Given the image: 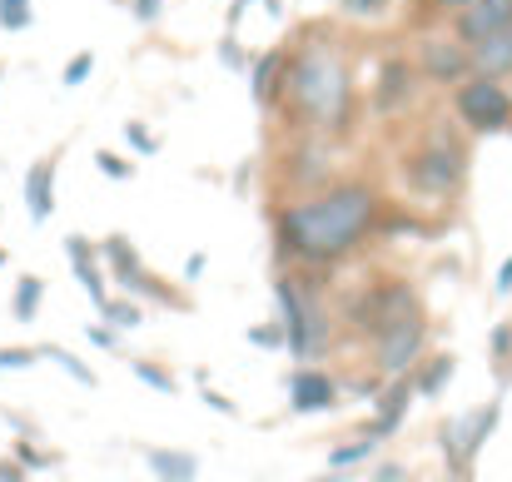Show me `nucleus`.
<instances>
[{
    "mask_svg": "<svg viewBox=\"0 0 512 482\" xmlns=\"http://www.w3.org/2000/svg\"><path fill=\"white\" fill-rule=\"evenodd\" d=\"M378 219V199L363 184H334L309 204H294L279 219V239L289 254L309 259V264H334L343 259Z\"/></svg>",
    "mask_w": 512,
    "mask_h": 482,
    "instance_id": "f257e3e1",
    "label": "nucleus"
},
{
    "mask_svg": "<svg viewBox=\"0 0 512 482\" xmlns=\"http://www.w3.org/2000/svg\"><path fill=\"white\" fill-rule=\"evenodd\" d=\"M284 85H289L294 105H299L309 120H319L324 130H339L343 125L353 90H348V70H343L329 50H309L304 60H294V70H289Z\"/></svg>",
    "mask_w": 512,
    "mask_h": 482,
    "instance_id": "f03ea898",
    "label": "nucleus"
},
{
    "mask_svg": "<svg viewBox=\"0 0 512 482\" xmlns=\"http://www.w3.org/2000/svg\"><path fill=\"white\" fill-rule=\"evenodd\" d=\"M423 333H428L423 309H408V314H398V319L383 323V328L373 333V358H378V373L403 378V373L418 363V353H423Z\"/></svg>",
    "mask_w": 512,
    "mask_h": 482,
    "instance_id": "7ed1b4c3",
    "label": "nucleus"
},
{
    "mask_svg": "<svg viewBox=\"0 0 512 482\" xmlns=\"http://www.w3.org/2000/svg\"><path fill=\"white\" fill-rule=\"evenodd\" d=\"M458 115H463V125H468V130H478V135L508 130L512 125V95L498 85V80L473 75V80L458 90Z\"/></svg>",
    "mask_w": 512,
    "mask_h": 482,
    "instance_id": "20e7f679",
    "label": "nucleus"
},
{
    "mask_svg": "<svg viewBox=\"0 0 512 482\" xmlns=\"http://www.w3.org/2000/svg\"><path fill=\"white\" fill-rule=\"evenodd\" d=\"M408 179H413L418 194H448V189H458V179H463V155H458L448 140H433L428 150L413 155Z\"/></svg>",
    "mask_w": 512,
    "mask_h": 482,
    "instance_id": "39448f33",
    "label": "nucleus"
},
{
    "mask_svg": "<svg viewBox=\"0 0 512 482\" xmlns=\"http://www.w3.org/2000/svg\"><path fill=\"white\" fill-rule=\"evenodd\" d=\"M498 428V403H483L478 413H468V418H453L448 428H443V448H448V463H453V473H463L473 458H478V448L488 443V433Z\"/></svg>",
    "mask_w": 512,
    "mask_h": 482,
    "instance_id": "423d86ee",
    "label": "nucleus"
},
{
    "mask_svg": "<svg viewBox=\"0 0 512 482\" xmlns=\"http://www.w3.org/2000/svg\"><path fill=\"white\" fill-rule=\"evenodd\" d=\"M453 25H458V40L473 45L493 30H508L512 25V0H468L463 10H453Z\"/></svg>",
    "mask_w": 512,
    "mask_h": 482,
    "instance_id": "0eeeda50",
    "label": "nucleus"
},
{
    "mask_svg": "<svg viewBox=\"0 0 512 482\" xmlns=\"http://www.w3.org/2000/svg\"><path fill=\"white\" fill-rule=\"evenodd\" d=\"M274 294H279V309H284V333H289V353H294V358H309V353L319 348V338H314V328H309V304L299 299L294 279H279V284H274Z\"/></svg>",
    "mask_w": 512,
    "mask_h": 482,
    "instance_id": "6e6552de",
    "label": "nucleus"
},
{
    "mask_svg": "<svg viewBox=\"0 0 512 482\" xmlns=\"http://www.w3.org/2000/svg\"><path fill=\"white\" fill-rule=\"evenodd\" d=\"M468 70H473V75H488V80L512 75V25L508 30H493V35H483V40L468 45Z\"/></svg>",
    "mask_w": 512,
    "mask_h": 482,
    "instance_id": "1a4fd4ad",
    "label": "nucleus"
},
{
    "mask_svg": "<svg viewBox=\"0 0 512 482\" xmlns=\"http://www.w3.org/2000/svg\"><path fill=\"white\" fill-rule=\"evenodd\" d=\"M289 403H294V413H324V408L339 403V388H334L329 373L304 368V373H294V383H289Z\"/></svg>",
    "mask_w": 512,
    "mask_h": 482,
    "instance_id": "9d476101",
    "label": "nucleus"
},
{
    "mask_svg": "<svg viewBox=\"0 0 512 482\" xmlns=\"http://www.w3.org/2000/svg\"><path fill=\"white\" fill-rule=\"evenodd\" d=\"M423 70H428V80H463L468 45L463 40H423Z\"/></svg>",
    "mask_w": 512,
    "mask_h": 482,
    "instance_id": "9b49d317",
    "label": "nucleus"
},
{
    "mask_svg": "<svg viewBox=\"0 0 512 482\" xmlns=\"http://www.w3.org/2000/svg\"><path fill=\"white\" fill-rule=\"evenodd\" d=\"M408 398H413V383H408V378H398V383H393V388H388V393L378 398V418H373V423L363 428V438H368V443L388 438V433H393V428L403 423V413H408Z\"/></svg>",
    "mask_w": 512,
    "mask_h": 482,
    "instance_id": "f8f14e48",
    "label": "nucleus"
},
{
    "mask_svg": "<svg viewBox=\"0 0 512 482\" xmlns=\"http://www.w3.org/2000/svg\"><path fill=\"white\" fill-rule=\"evenodd\" d=\"M105 259L115 264V279L125 284V289H135V294H150L155 289V279H145V269H140V259H135V249H130V239H105Z\"/></svg>",
    "mask_w": 512,
    "mask_h": 482,
    "instance_id": "ddd939ff",
    "label": "nucleus"
},
{
    "mask_svg": "<svg viewBox=\"0 0 512 482\" xmlns=\"http://www.w3.org/2000/svg\"><path fill=\"white\" fill-rule=\"evenodd\" d=\"M25 204H30V219L35 224L50 219V209H55V164L50 160L30 164V174H25Z\"/></svg>",
    "mask_w": 512,
    "mask_h": 482,
    "instance_id": "4468645a",
    "label": "nucleus"
},
{
    "mask_svg": "<svg viewBox=\"0 0 512 482\" xmlns=\"http://www.w3.org/2000/svg\"><path fill=\"white\" fill-rule=\"evenodd\" d=\"M65 254H70V264H75V274H80V284H85V294L105 309L110 299H105V284H100V269H95V259H90V244L85 239H65Z\"/></svg>",
    "mask_w": 512,
    "mask_h": 482,
    "instance_id": "2eb2a0df",
    "label": "nucleus"
},
{
    "mask_svg": "<svg viewBox=\"0 0 512 482\" xmlns=\"http://www.w3.org/2000/svg\"><path fill=\"white\" fill-rule=\"evenodd\" d=\"M408 80H413V70L393 60V65L383 70V80H378V110H398V105L413 95V85H408Z\"/></svg>",
    "mask_w": 512,
    "mask_h": 482,
    "instance_id": "dca6fc26",
    "label": "nucleus"
},
{
    "mask_svg": "<svg viewBox=\"0 0 512 482\" xmlns=\"http://www.w3.org/2000/svg\"><path fill=\"white\" fill-rule=\"evenodd\" d=\"M145 458H150V473H160L165 482H194V473H199V463H194L189 453H165V448H150Z\"/></svg>",
    "mask_w": 512,
    "mask_h": 482,
    "instance_id": "f3484780",
    "label": "nucleus"
},
{
    "mask_svg": "<svg viewBox=\"0 0 512 482\" xmlns=\"http://www.w3.org/2000/svg\"><path fill=\"white\" fill-rule=\"evenodd\" d=\"M279 90H284V55H269V60L254 65V100L269 105Z\"/></svg>",
    "mask_w": 512,
    "mask_h": 482,
    "instance_id": "a211bd4d",
    "label": "nucleus"
},
{
    "mask_svg": "<svg viewBox=\"0 0 512 482\" xmlns=\"http://www.w3.org/2000/svg\"><path fill=\"white\" fill-rule=\"evenodd\" d=\"M448 378H453V358H448V353H438V358L418 373V393H428V398H433V393H443V383H448Z\"/></svg>",
    "mask_w": 512,
    "mask_h": 482,
    "instance_id": "6ab92c4d",
    "label": "nucleus"
},
{
    "mask_svg": "<svg viewBox=\"0 0 512 482\" xmlns=\"http://www.w3.org/2000/svg\"><path fill=\"white\" fill-rule=\"evenodd\" d=\"M40 294H45V284H40V279H20V289H15V319H35Z\"/></svg>",
    "mask_w": 512,
    "mask_h": 482,
    "instance_id": "aec40b11",
    "label": "nucleus"
},
{
    "mask_svg": "<svg viewBox=\"0 0 512 482\" xmlns=\"http://www.w3.org/2000/svg\"><path fill=\"white\" fill-rule=\"evenodd\" d=\"M0 25L5 30H25L30 25V0H0Z\"/></svg>",
    "mask_w": 512,
    "mask_h": 482,
    "instance_id": "412c9836",
    "label": "nucleus"
},
{
    "mask_svg": "<svg viewBox=\"0 0 512 482\" xmlns=\"http://www.w3.org/2000/svg\"><path fill=\"white\" fill-rule=\"evenodd\" d=\"M45 353H50V358H55V363H60V368H70V373H75V378H80V383H95V373H90V368H85V363H80V358H70V353H65V348H45Z\"/></svg>",
    "mask_w": 512,
    "mask_h": 482,
    "instance_id": "4be33fe9",
    "label": "nucleus"
},
{
    "mask_svg": "<svg viewBox=\"0 0 512 482\" xmlns=\"http://www.w3.org/2000/svg\"><path fill=\"white\" fill-rule=\"evenodd\" d=\"M105 319L120 323V328H135V323H140V309H135V304H120V299H115V304H105Z\"/></svg>",
    "mask_w": 512,
    "mask_h": 482,
    "instance_id": "5701e85b",
    "label": "nucleus"
},
{
    "mask_svg": "<svg viewBox=\"0 0 512 482\" xmlns=\"http://www.w3.org/2000/svg\"><path fill=\"white\" fill-rule=\"evenodd\" d=\"M135 373H140L145 383H155L160 393H174V378L165 373V368H155V363H135Z\"/></svg>",
    "mask_w": 512,
    "mask_h": 482,
    "instance_id": "b1692460",
    "label": "nucleus"
},
{
    "mask_svg": "<svg viewBox=\"0 0 512 482\" xmlns=\"http://www.w3.org/2000/svg\"><path fill=\"white\" fill-rule=\"evenodd\" d=\"M95 164H100L105 174H115V179H130V164L120 160V155H110V150H100V155H95Z\"/></svg>",
    "mask_w": 512,
    "mask_h": 482,
    "instance_id": "393cba45",
    "label": "nucleus"
},
{
    "mask_svg": "<svg viewBox=\"0 0 512 482\" xmlns=\"http://www.w3.org/2000/svg\"><path fill=\"white\" fill-rule=\"evenodd\" d=\"M493 358H498V368L512 358V328H493Z\"/></svg>",
    "mask_w": 512,
    "mask_h": 482,
    "instance_id": "a878e982",
    "label": "nucleus"
},
{
    "mask_svg": "<svg viewBox=\"0 0 512 482\" xmlns=\"http://www.w3.org/2000/svg\"><path fill=\"white\" fill-rule=\"evenodd\" d=\"M368 448H373V443H353V448H334V458H329V463H334V468H348V463H358V458H363Z\"/></svg>",
    "mask_w": 512,
    "mask_h": 482,
    "instance_id": "bb28decb",
    "label": "nucleus"
},
{
    "mask_svg": "<svg viewBox=\"0 0 512 482\" xmlns=\"http://www.w3.org/2000/svg\"><path fill=\"white\" fill-rule=\"evenodd\" d=\"M25 363H35L30 348H0V368H25Z\"/></svg>",
    "mask_w": 512,
    "mask_h": 482,
    "instance_id": "cd10ccee",
    "label": "nucleus"
},
{
    "mask_svg": "<svg viewBox=\"0 0 512 482\" xmlns=\"http://www.w3.org/2000/svg\"><path fill=\"white\" fill-rule=\"evenodd\" d=\"M90 70H95V60H90V55H80L75 65H65V85H80V80H85Z\"/></svg>",
    "mask_w": 512,
    "mask_h": 482,
    "instance_id": "c85d7f7f",
    "label": "nucleus"
},
{
    "mask_svg": "<svg viewBox=\"0 0 512 482\" xmlns=\"http://www.w3.org/2000/svg\"><path fill=\"white\" fill-rule=\"evenodd\" d=\"M343 5H348V10H358V15H378L388 0H343Z\"/></svg>",
    "mask_w": 512,
    "mask_h": 482,
    "instance_id": "c756f323",
    "label": "nucleus"
},
{
    "mask_svg": "<svg viewBox=\"0 0 512 482\" xmlns=\"http://www.w3.org/2000/svg\"><path fill=\"white\" fill-rule=\"evenodd\" d=\"M130 145H135V150H155V140H150L140 125H130Z\"/></svg>",
    "mask_w": 512,
    "mask_h": 482,
    "instance_id": "7c9ffc66",
    "label": "nucleus"
},
{
    "mask_svg": "<svg viewBox=\"0 0 512 482\" xmlns=\"http://www.w3.org/2000/svg\"><path fill=\"white\" fill-rule=\"evenodd\" d=\"M249 338H254V343H279V338H284V333H279V328H274V323H269V328H254V333H249Z\"/></svg>",
    "mask_w": 512,
    "mask_h": 482,
    "instance_id": "2f4dec72",
    "label": "nucleus"
},
{
    "mask_svg": "<svg viewBox=\"0 0 512 482\" xmlns=\"http://www.w3.org/2000/svg\"><path fill=\"white\" fill-rule=\"evenodd\" d=\"M135 15H140V20H155V15H160V0H135Z\"/></svg>",
    "mask_w": 512,
    "mask_h": 482,
    "instance_id": "473e14b6",
    "label": "nucleus"
},
{
    "mask_svg": "<svg viewBox=\"0 0 512 482\" xmlns=\"http://www.w3.org/2000/svg\"><path fill=\"white\" fill-rule=\"evenodd\" d=\"M498 294H512V259L498 269Z\"/></svg>",
    "mask_w": 512,
    "mask_h": 482,
    "instance_id": "72a5a7b5",
    "label": "nucleus"
},
{
    "mask_svg": "<svg viewBox=\"0 0 512 482\" xmlns=\"http://www.w3.org/2000/svg\"><path fill=\"white\" fill-rule=\"evenodd\" d=\"M90 338H95L100 348H110V343H115V333H110V328H90Z\"/></svg>",
    "mask_w": 512,
    "mask_h": 482,
    "instance_id": "f704fd0d",
    "label": "nucleus"
},
{
    "mask_svg": "<svg viewBox=\"0 0 512 482\" xmlns=\"http://www.w3.org/2000/svg\"><path fill=\"white\" fill-rule=\"evenodd\" d=\"M0 482H25V478H20V468H15V463H0Z\"/></svg>",
    "mask_w": 512,
    "mask_h": 482,
    "instance_id": "c9c22d12",
    "label": "nucleus"
},
{
    "mask_svg": "<svg viewBox=\"0 0 512 482\" xmlns=\"http://www.w3.org/2000/svg\"><path fill=\"white\" fill-rule=\"evenodd\" d=\"M468 0H433V10H463Z\"/></svg>",
    "mask_w": 512,
    "mask_h": 482,
    "instance_id": "e433bc0d",
    "label": "nucleus"
},
{
    "mask_svg": "<svg viewBox=\"0 0 512 482\" xmlns=\"http://www.w3.org/2000/svg\"><path fill=\"white\" fill-rule=\"evenodd\" d=\"M508 130H512V125H508Z\"/></svg>",
    "mask_w": 512,
    "mask_h": 482,
    "instance_id": "4c0bfd02",
    "label": "nucleus"
}]
</instances>
